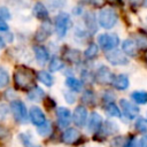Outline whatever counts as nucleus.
<instances>
[{
	"label": "nucleus",
	"mask_w": 147,
	"mask_h": 147,
	"mask_svg": "<svg viewBox=\"0 0 147 147\" xmlns=\"http://www.w3.org/2000/svg\"><path fill=\"white\" fill-rule=\"evenodd\" d=\"M136 44L141 49H147V32L140 31L136 36Z\"/></svg>",
	"instance_id": "24"
},
{
	"label": "nucleus",
	"mask_w": 147,
	"mask_h": 147,
	"mask_svg": "<svg viewBox=\"0 0 147 147\" xmlns=\"http://www.w3.org/2000/svg\"><path fill=\"white\" fill-rule=\"evenodd\" d=\"M37 131H38V133H39L40 136L46 137V136H48V134L51 133V131H52V125H51V123H48V122L46 121L42 125L38 126Z\"/></svg>",
	"instance_id": "31"
},
{
	"label": "nucleus",
	"mask_w": 147,
	"mask_h": 147,
	"mask_svg": "<svg viewBox=\"0 0 147 147\" xmlns=\"http://www.w3.org/2000/svg\"><path fill=\"white\" fill-rule=\"evenodd\" d=\"M98 42L105 51H111L119 44V38L115 33H102L98 38Z\"/></svg>",
	"instance_id": "4"
},
{
	"label": "nucleus",
	"mask_w": 147,
	"mask_h": 147,
	"mask_svg": "<svg viewBox=\"0 0 147 147\" xmlns=\"http://www.w3.org/2000/svg\"><path fill=\"white\" fill-rule=\"evenodd\" d=\"M33 51H34V55H36V59L37 61L42 65L45 64L48 59H49V54L47 52V49L44 47V46H34L33 47Z\"/></svg>",
	"instance_id": "16"
},
{
	"label": "nucleus",
	"mask_w": 147,
	"mask_h": 147,
	"mask_svg": "<svg viewBox=\"0 0 147 147\" xmlns=\"http://www.w3.org/2000/svg\"><path fill=\"white\" fill-rule=\"evenodd\" d=\"M144 6L147 7V0H144Z\"/></svg>",
	"instance_id": "48"
},
{
	"label": "nucleus",
	"mask_w": 147,
	"mask_h": 147,
	"mask_svg": "<svg viewBox=\"0 0 147 147\" xmlns=\"http://www.w3.org/2000/svg\"><path fill=\"white\" fill-rule=\"evenodd\" d=\"M30 118H31V122L37 126H40L46 122V117L44 113L38 107H32L30 109Z\"/></svg>",
	"instance_id": "12"
},
{
	"label": "nucleus",
	"mask_w": 147,
	"mask_h": 147,
	"mask_svg": "<svg viewBox=\"0 0 147 147\" xmlns=\"http://www.w3.org/2000/svg\"><path fill=\"white\" fill-rule=\"evenodd\" d=\"M33 15L39 18V20H47L48 18V10L47 8L45 7L44 3L41 2H37L34 6H33Z\"/></svg>",
	"instance_id": "17"
},
{
	"label": "nucleus",
	"mask_w": 147,
	"mask_h": 147,
	"mask_svg": "<svg viewBox=\"0 0 147 147\" xmlns=\"http://www.w3.org/2000/svg\"><path fill=\"white\" fill-rule=\"evenodd\" d=\"M8 136H9L8 130H7L6 127H3V126L0 125V138H6V137H8Z\"/></svg>",
	"instance_id": "43"
},
{
	"label": "nucleus",
	"mask_w": 147,
	"mask_h": 147,
	"mask_svg": "<svg viewBox=\"0 0 147 147\" xmlns=\"http://www.w3.org/2000/svg\"><path fill=\"white\" fill-rule=\"evenodd\" d=\"M122 49H123V53L129 56H136L138 53V46H137L136 41H133L131 39H126L123 41Z\"/></svg>",
	"instance_id": "14"
},
{
	"label": "nucleus",
	"mask_w": 147,
	"mask_h": 147,
	"mask_svg": "<svg viewBox=\"0 0 147 147\" xmlns=\"http://www.w3.org/2000/svg\"><path fill=\"white\" fill-rule=\"evenodd\" d=\"M113 100H114V95H113L109 91H107V92L103 94V101H105L106 103H108V102H113Z\"/></svg>",
	"instance_id": "38"
},
{
	"label": "nucleus",
	"mask_w": 147,
	"mask_h": 147,
	"mask_svg": "<svg viewBox=\"0 0 147 147\" xmlns=\"http://www.w3.org/2000/svg\"><path fill=\"white\" fill-rule=\"evenodd\" d=\"M106 59L109 63H111L114 65H124V64H127V62H129L126 55L118 49L109 51L106 54Z\"/></svg>",
	"instance_id": "6"
},
{
	"label": "nucleus",
	"mask_w": 147,
	"mask_h": 147,
	"mask_svg": "<svg viewBox=\"0 0 147 147\" xmlns=\"http://www.w3.org/2000/svg\"><path fill=\"white\" fill-rule=\"evenodd\" d=\"M79 137H80V133L78 130L74 127H69L62 134V141L65 144H75L79 139Z\"/></svg>",
	"instance_id": "13"
},
{
	"label": "nucleus",
	"mask_w": 147,
	"mask_h": 147,
	"mask_svg": "<svg viewBox=\"0 0 147 147\" xmlns=\"http://www.w3.org/2000/svg\"><path fill=\"white\" fill-rule=\"evenodd\" d=\"M117 131H118L117 124L111 122V121H107L102 126H100V129L98 130L96 134L99 137H108V136H111V134L116 133Z\"/></svg>",
	"instance_id": "11"
},
{
	"label": "nucleus",
	"mask_w": 147,
	"mask_h": 147,
	"mask_svg": "<svg viewBox=\"0 0 147 147\" xmlns=\"http://www.w3.org/2000/svg\"><path fill=\"white\" fill-rule=\"evenodd\" d=\"M8 24L6 23V21L3 18L0 17V32H7L8 31Z\"/></svg>",
	"instance_id": "39"
},
{
	"label": "nucleus",
	"mask_w": 147,
	"mask_h": 147,
	"mask_svg": "<svg viewBox=\"0 0 147 147\" xmlns=\"http://www.w3.org/2000/svg\"><path fill=\"white\" fill-rule=\"evenodd\" d=\"M106 111L108 113V115H110L113 117H119L121 116V111H119L118 107L114 102L106 103Z\"/></svg>",
	"instance_id": "27"
},
{
	"label": "nucleus",
	"mask_w": 147,
	"mask_h": 147,
	"mask_svg": "<svg viewBox=\"0 0 147 147\" xmlns=\"http://www.w3.org/2000/svg\"><path fill=\"white\" fill-rule=\"evenodd\" d=\"M113 85L117 90H126L129 86V78L126 75H118L115 76L113 79Z\"/></svg>",
	"instance_id": "18"
},
{
	"label": "nucleus",
	"mask_w": 147,
	"mask_h": 147,
	"mask_svg": "<svg viewBox=\"0 0 147 147\" xmlns=\"http://www.w3.org/2000/svg\"><path fill=\"white\" fill-rule=\"evenodd\" d=\"M56 117H57V122L59 125L62 127H65L69 125L70 121H71V114L69 111V109H67L65 107H60L56 110Z\"/></svg>",
	"instance_id": "10"
},
{
	"label": "nucleus",
	"mask_w": 147,
	"mask_h": 147,
	"mask_svg": "<svg viewBox=\"0 0 147 147\" xmlns=\"http://www.w3.org/2000/svg\"><path fill=\"white\" fill-rule=\"evenodd\" d=\"M136 129L139 132H146L147 131V121L145 118H138L136 122Z\"/></svg>",
	"instance_id": "33"
},
{
	"label": "nucleus",
	"mask_w": 147,
	"mask_h": 147,
	"mask_svg": "<svg viewBox=\"0 0 147 147\" xmlns=\"http://www.w3.org/2000/svg\"><path fill=\"white\" fill-rule=\"evenodd\" d=\"M102 123V118L99 114L96 113H92L91 117L88 119V124H87V129L90 132H98V130L100 129Z\"/></svg>",
	"instance_id": "15"
},
{
	"label": "nucleus",
	"mask_w": 147,
	"mask_h": 147,
	"mask_svg": "<svg viewBox=\"0 0 147 147\" xmlns=\"http://www.w3.org/2000/svg\"><path fill=\"white\" fill-rule=\"evenodd\" d=\"M20 141L22 142L23 147H41L37 141L32 139V137L29 133H20L18 134Z\"/></svg>",
	"instance_id": "21"
},
{
	"label": "nucleus",
	"mask_w": 147,
	"mask_h": 147,
	"mask_svg": "<svg viewBox=\"0 0 147 147\" xmlns=\"http://www.w3.org/2000/svg\"><path fill=\"white\" fill-rule=\"evenodd\" d=\"M70 16L67 13H60L55 17V31L60 38L64 37L68 32V29L70 28Z\"/></svg>",
	"instance_id": "3"
},
{
	"label": "nucleus",
	"mask_w": 147,
	"mask_h": 147,
	"mask_svg": "<svg viewBox=\"0 0 147 147\" xmlns=\"http://www.w3.org/2000/svg\"><path fill=\"white\" fill-rule=\"evenodd\" d=\"M98 46H96V44H91L87 48H86V51H85V57L86 59H88V60H92V59H94L96 55H98Z\"/></svg>",
	"instance_id": "29"
},
{
	"label": "nucleus",
	"mask_w": 147,
	"mask_h": 147,
	"mask_svg": "<svg viewBox=\"0 0 147 147\" xmlns=\"http://www.w3.org/2000/svg\"><path fill=\"white\" fill-rule=\"evenodd\" d=\"M108 2H110V3H117V2H119V0H107Z\"/></svg>",
	"instance_id": "47"
},
{
	"label": "nucleus",
	"mask_w": 147,
	"mask_h": 147,
	"mask_svg": "<svg viewBox=\"0 0 147 147\" xmlns=\"http://www.w3.org/2000/svg\"><path fill=\"white\" fill-rule=\"evenodd\" d=\"M0 17L3 18L5 21L8 20V18H10V14H9V11H8L7 8H5V7H1L0 8Z\"/></svg>",
	"instance_id": "37"
},
{
	"label": "nucleus",
	"mask_w": 147,
	"mask_h": 147,
	"mask_svg": "<svg viewBox=\"0 0 147 147\" xmlns=\"http://www.w3.org/2000/svg\"><path fill=\"white\" fill-rule=\"evenodd\" d=\"M64 57L71 63H78L80 61V53L77 49L70 48V49H67V52L64 53Z\"/></svg>",
	"instance_id": "22"
},
{
	"label": "nucleus",
	"mask_w": 147,
	"mask_h": 147,
	"mask_svg": "<svg viewBox=\"0 0 147 147\" xmlns=\"http://www.w3.org/2000/svg\"><path fill=\"white\" fill-rule=\"evenodd\" d=\"M131 98L137 103H140V105L147 103V92L145 91H136L131 94Z\"/></svg>",
	"instance_id": "23"
},
{
	"label": "nucleus",
	"mask_w": 147,
	"mask_h": 147,
	"mask_svg": "<svg viewBox=\"0 0 147 147\" xmlns=\"http://www.w3.org/2000/svg\"><path fill=\"white\" fill-rule=\"evenodd\" d=\"M63 67H64V64L59 57H53L51 60V63H49V70L51 71H59Z\"/></svg>",
	"instance_id": "30"
},
{
	"label": "nucleus",
	"mask_w": 147,
	"mask_h": 147,
	"mask_svg": "<svg viewBox=\"0 0 147 147\" xmlns=\"http://www.w3.org/2000/svg\"><path fill=\"white\" fill-rule=\"evenodd\" d=\"M114 77H115L114 74L106 65L100 67L95 72V82L98 84H101V85H107V84L113 83Z\"/></svg>",
	"instance_id": "7"
},
{
	"label": "nucleus",
	"mask_w": 147,
	"mask_h": 147,
	"mask_svg": "<svg viewBox=\"0 0 147 147\" xmlns=\"http://www.w3.org/2000/svg\"><path fill=\"white\" fill-rule=\"evenodd\" d=\"M110 146L111 147H124L125 146V140L123 139V137H116L111 140Z\"/></svg>",
	"instance_id": "34"
},
{
	"label": "nucleus",
	"mask_w": 147,
	"mask_h": 147,
	"mask_svg": "<svg viewBox=\"0 0 147 147\" xmlns=\"http://www.w3.org/2000/svg\"><path fill=\"white\" fill-rule=\"evenodd\" d=\"M84 21H85V24H86L87 30L91 33L96 32V21H95V16H94L93 13H91V11L86 13L85 14V17H84Z\"/></svg>",
	"instance_id": "20"
},
{
	"label": "nucleus",
	"mask_w": 147,
	"mask_h": 147,
	"mask_svg": "<svg viewBox=\"0 0 147 147\" xmlns=\"http://www.w3.org/2000/svg\"><path fill=\"white\" fill-rule=\"evenodd\" d=\"M86 121H87V110H86V108L84 106H78L74 111V123L77 126L82 127V126L85 125Z\"/></svg>",
	"instance_id": "9"
},
{
	"label": "nucleus",
	"mask_w": 147,
	"mask_h": 147,
	"mask_svg": "<svg viewBox=\"0 0 147 147\" xmlns=\"http://www.w3.org/2000/svg\"><path fill=\"white\" fill-rule=\"evenodd\" d=\"M86 1L90 2V3H92L95 7H101L105 3V0H86Z\"/></svg>",
	"instance_id": "41"
},
{
	"label": "nucleus",
	"mask_w": 147,
	"mask_h": 147,
	"mask_svg": "<svg viewBox=\"0 0 147 147\" xmlns=\"http://www.w3.org/2000/svg\"><path fill=\"white\" fill-rule=\"evenodd\" d=\"M124 147H138L137 141H136V138L133 137V138L129 139V141H127V142H125V146H124Z\"/></svg>",
	"instance_id": "40"
},
{
	"label": "nucleus",
	"mask_w": 147,
	"mask_h": 147,
	"mask_svg": "<svg viewBox=\"0 0 147 147\" xmlns=\"http://www.w3.org/2000/svg\"><path fill=\"white\" fill-rule=\"evenodd\" d=\"M65 1L67 0H47V2L49 3V6L53 9H57V8L63 7L65 5Z\"/></svg>",
	"instance_id": "35"
},
{
	"label": "nucleus",
	"mask_w": 147,
	"mask_h": 147,
	"mask_svg": "<svg viewBox=\"0 0 147 147\" xmlns=\"http://www.w3.org/2000/svg\"><path fill=\"white\" fill-rule=\"evenodd\" d=\"M65 85H67L70 90L75 91V92H79V91L82 90V83H80L78 79L74 78V77H69V78H67V80H65Z\"/></svg>",
	"instance_id": "25"
},
{
	"label": "nucleus",
	"mask_w": 147,
	"mask_h": 147,
	"mask_svg": "<svg viewBox=\"0 0 147 147\" xmlns=\"http://www.w3.org/2000/svg\"><path fill=\"white\" fill-rule=\"evenodd\" d=\"M28 96L32 101H39L44 96V91L41 88H39V87H34L33 90L30 91V93H29Z\"/></svg>",
	"instance_id": "28"
},
{
	"label": "nucleus",
	"mask_w": 147,
	"mask_h": 147,
	"mask_svg": "<svg viewBox=\"0 0 147 147\" xmlns=\"http://www.w3.org/2000/svg\"><path fill=\"white\" fill-rule=\"evenodd\" d=\"M7 113H8L7 107H6L5 105H1V106H0V119L3 118V117L7 115Z\"/></svg>",
	"instance_id": "42"
},
{
	"label": "nucleus",
	"mask_w": 147,
	"mask_h": 147,
	"mask_svg": "<svg viewBox=\"0 0 147 147\" xmlns=\"http://www.w3.org/2000/svg\"><path fill=\"white\" fill-rule=\"evenodd\" d=\"M49 34H51V25H49L48 22H45V23L40 26V29L37 31V33H36V39H37L38 41H44V40H46V39L48 38Z\"/></svg>",
	"instance_id": "19"
},
{
	"label": "nucleus",
	"mask_w": 147,
	"mask_h": 147,
	"mask_svg": "<svg viewBox=\"0 0 147 147\" xmlns=\"http://www.w3.org/2000/svg\"><path fill=\"white\" fill-rule=\"evenodd\" d=\"M117 14L111 8H103L99 13V23L105 29H111L117 23Z\"/></svg>",
	"instance_id": "2"
},
{
	"label": "nucleus",
	"mask_w": 147,
	"mask_h": 147,
	"mask_svg": "<svg viewBox=\"0 0 147 147\" xmlns=\"http://www.w3.org/2000/svg\"><path fill=\"white\" fill-rule=\"evenodd\" d=\"M82 100H83L84 102H87V103L92 105L93 101H94V94L92 93V91H86V92L83 94Z\"/></svg>",
	"instance_id": "36"
},
{
	"label": "nucleus",
	"mask_w": 147,
	"mask_h": 147,
	"mask_svg": "<svg viewBox=\"0 0 147 147\" xmlns=\"http://www.w3.org/2000/svg\"><path fill=\"white\" fill-rule=\"evenodd\" d=\"M11 113L15 117V119L20 123H26L28 119V111L25 108V105L20 100H14L10 103Z\"/></svg>",
	"instance_id": "5"
},
{
	"label": "nucleus",
	"mask_w": 147,
	"mask_h": 147,
	"mask_svg": "<svg viewBox=\"0 0 147 147\" xmlns=\"http://www.w3.org/2000/svg\"><path fill=\"white\" fill-rule=\"evenodd\" d=\"M139 147H147V134H145V136L140 139Z\"/></svg>",
	"instance_id": "44"
},
{
	"label": "nucleus",
	"mask_w": 147,
	"mask_h": 147,
	"mask_svg": "<svg viewBox=\"0 0 147 147\" xmlns=\"http://www.w3.org/2000/svg\"><path fill=\"white\" fill-rule=\"evenodd\" d=\"M38 79L42 84H45L46 86H52L53 85V82H54L52 75L48 74L47 71H40V72H38Z\"/></svg>",
	"instance_id": "26"
},
{
	"label": "nucleus",
	"mask_w": 147,
	"mask_h": 147,
	"mask_svg": "<svg viewBox=\"0 0 147 147\" xmlns=\"http://www.w3.org/2000/svg\"><path fill=\"white\" fill-rule=\"evenodd\" d=\"M119 103H121V108H122L124 115H125L129 119H133V118L139 114V108H138L134 103L130 102L129 100L122 99V100L119 101Z\"/></svg>",
	"instance_id": "8"
},
{
	"label": "nucleus",
	"mask_w": 147,
	"mask_h": 147,
	"mask_svg": "<svg viewBox=\"0 0 147 147\" xmlns=\"http://www.w3.org/2000/svg\"><path fill=\"white\" fill-rule=\"evenodd\" d=\"M8 83H9V76L7 70H5L3 68H0V88L7 86Z\"/></svg>",
	"instance_id": "32"
},
{
	"label": "nucleus",
	"mask_w": 147,
	"mask_h": 147,
	"mask_svg": "<svg viewBox=\"0 0 147 147\" xmlns=\"http://www.w3.org/2000/svg\"><path fill=\"white\" fill-rule=\"evenodd\" d=\"M64 96H65L67 101H68V102H70V103H72V102H74V100H75L74 95H71V93H70V92H69V94H68V93H65V94H64Z\"/></svg>",
	"instance_id": "45"
},
{
	"label": "nucleus",
	"mask_w": 147,
	"mask_h": 147,
	"mask_svg": "<svg viewBox=\"0 0 147 147\" xmlns=\"http://www.w3.org/2000/svg\"><path fill=\"white\" fill-rule=\"evenodd\" d=\"M132 5H140L142 2V0H129Z\"/></svg>",
	"instance_id": "46"
},
{
	"label": "nucleus",
	"mask_w": 147,
	"mask_h": 147,
	"mask_svg": "<svg viewBox=\"0 0 147 147\" xmlns=\"http://www.w3.org/2000/svg\"><path fill=\"white\" fill-rule=\"evenodd\" d=\"M14 83L20 90L28 91L32 88L34 83L32 70L26 67H18L14 74Z\"/></svg>",
	"instance_id": "1"
}]
</instances>
